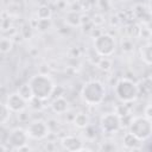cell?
<instances>
[{
  "instance_id": "cell-17",
  "label": "cell",
  "mask_w": 152,
  "mask_h": 152,
  "mask_svg": "<svg viewBox=\"0 0 152 152\" xmlns=\"http://www.w3.org/2000/svg\"><path fill=\"white\" fill-rule=\"evenodd\" d=\"M52 15V11L51 8L48 6V5H42L38 7L37 10V17L38 19H42V20H48L50 19Z\"/></svg>"
},
{
  "instance_id": "cell-22",
  "label": "cell",
  "mask_w": 152,
  "mask_h": 152,
  "mask_svg": "<svg viewBox=\"0 0 152 152\" xmlns=\"http://www.w3.org/2000/svg\"><path fill=\"white\" fill-rule=\"evenodd\" d=\"M127 1H129V0H127Z\"/></svg>"
},
{
  "instance_id": "cell-18",
  "label": "cell",
  "mask_w": 152,
  "mask_h": 152,
  "mask_svg": "<svg viewBox=\"0 0 152 152\" xmlns=\"http://www.w3.org/2000/svg\"><path fill=\"white\" fill-rule=\"evenodd\" d=\"M11 113L12 112L8 109V107L5 103H0V125H4L7 122Z\"/></svg>"
},
{
  "instance_id": "cell-4",
  "label": "cell",
  "mask_w": 152,
  "mask_h": 152,
  "mask_svg": "<svg viewBox=\"0 0 152 152\" xmlns=\"http://www.w3.org/2000/svg\"><path fill=\"white\" fill-rule=\"evenodd\" d=\"M128 132L132 133L140 141H146L152 134V121L144 115H138L132 118L128 125Z\"/></svg>"
},
{
  "instance_id": "cell-7",
  "label": "cell",
  "mask_w": 152,
  "mask_h": 152,
  "mask_svg": "<svg viewBox=\"0 0 152 152\" xmlns=\"http://www.w3.org/2000/svg\"><path fill=\"white\" fill-rule=\"evenodd\" d=\"M28 138L34 140H43L45 139L50 133V127L46 121L42 119H36L28 122L27 127L25 128Z\"/></svg>"
},
{
  "instance_id": "cell-6",
  "label": "cell",
  "mask_w": 152,
  "mask_h": 152,
  "mask_svg": "<svg viewBox=\"0 0 152 152\" xmlns=\"http://www.w3.org/2000/svg\"><path fill=\"white\" fill-rule=\"evenodd\" d=\"M122 120L116 112H110L101 115L100 118V128L104 134H114L121 129Z\"/></svg>"
},
{
  "instance_id": "cell-5",
  "label": "cell",
  "mask_w": 152,
  "mask_h": 152,
  "mask_svg": "<svg viewBox=\"0 0 152 152\" xmlns=\"http://www.w3.org/2000/svg\"><path fill=\"white\" fill-rule=\"evenodd\" d=\"M94 50L101 57H109L116 50V42L113 36L108 33H101L94 39Z\"/></svg>"
},
{
  "instance_id": "cell-11",
  "label": "cell",
  "mask_w": 152,
  "mask_h": 152,
  "mask_svg": "<svg viewBox=\"0 0 152 152\" xmlns=\"http://www.w3.org/2000/svg\"><path fill=\"white\" fill-rule=\"evenodd\" d=\"M51 109L56 114H64L69 109V101L63 96H57L53 99V101L50 104Z\"/></svg>"
},
{
  "instance_id": "cell-14",
  "label": "cell",
  "mask_w": 152,
  "mask_h": 152,
  "mask_svg": "<svg viewBox=\"0 0 152 152\" xmlns=\"http://www.w3.org/2000/svg\"><path fill=\"white\" fill-rule=\"evenodd\" d=\"M140 56H141L142 62L146 65L150 66L152 64V45L150 42H147L146 44H144L140 48Z\"/></svg>"
},
{
  "instance_id": "cell-20",
  "label": "cell",
  "mask_w": 152,
  "mask_h": 152,
  "mask_svg": "<svg viewBox=\"0 0 152 152\" xmlns=\"http://www.w3.org/2000/svg\"><path fill=\"white\" fill-rule=\"evenodd\" d=\"M99 68L100 69H102V70H104V71H108V70H110V68H112V62L107 58V57H102L101 59H100V62H99Z\"/></svg>"
},
{
  "instance_id": "cell-10",
  "label": "cell",
  "mask_w": 152,
  "mask_h": 152,
  "mask_svg": "<svg viewBox=\"0 0 152 152\" xmlns=\"http://www.w3.org/2000/svg\"><path fill=\"white\" fill-rule=\"evenodd\" d=\"M61 145L64 150L70 152H77L83 151V140L77 135H64L61 139Z\"/></svg>"
},
{
  "instance_id": "cell-3",
  "label": "cell",
  "mask_w": 152,
  "mask_h": 152,
  "mask_svg": "<svg viewBox=\"0 0 152 152\" xmlns=\"http://www.w3.org/2000/svg\"><path fill=\"white\" fill-rule=\"evenodd\" d=\"M81 99L89 106L100 104L106 96L104 86L97 80H90L81 88Z\"/></svg>"
},
{
  "instance_id": "cell-1",
  "label": "cell",
  "mask_w": 152,
  "mask_h": 152,
  "mask_svg": "<svg viewBox=\"0 0 152 152\" xmlns=\"http://www.w3.org/2000/svg\"><path fill=\"white\" fill-rule=\"evenodd\" d=\"M27 83L32 89L33 96L42 101L49 100L51 97V95L53 94V90L56 87L52 78L46 74L33 75V76H31V78L28 80Z\"/></svg>"
},
{
  "instance_id": "cell-15",
  "label": "cell",
  "mask_w": 152,
  "mask_h": 152,
  "mask_svg": "<svg viewBox=\"0 0 152 152\" xmlns=\"http://www.w3.org/2000/svg\"><path fill=\"white\" fill-rule=\"evenodd\" d=\"M17 93H18L25 101H27V102H30V101L34 97V96H33V93H32V89H31V87L28 86V83L21 84V86L18 88Z\"/></svg>"
},
{
  "instance_id": "cell-16",
  "label": "cell",
  "mask_w": 152,
  "mask_h": 152,
  "mask_svg": "<svg viewBox=\"0 0 152 152\" xmlns=\"http://www.w3.org/2000/svg\"><path fill=\"white\" fill-rule=\"evenodd\" d=\"M65 23L69 25V26H80L82 24V19H81V15L76 12H69L66 15H65Z\"/></svg>"
},
{
  "instance_id": "cell-2",
  "label": "cell",
  "mask_w": 152,
  "mask_h": 152,
  "mask_svg": "<svg viewBox=\"0 0 152 152\" xmlns=\"http://www.w3.org/2000/svg\"><path fill=\"white\" fill-rule=\"evenodd\" d=\"M139 93L140 88L138 83L126 77L119 78L114 86V94L122 103H129L135 101L139 96Z\"/></svg>"
},
{
  "instance_id": "cell-9",
  "label": "cell",
  "mask_w": 152,
  "mask_h": 152,
  "mask_svg": "<svg viewBox=\"0 0 152 152\" xmlns=\"http://www.w3.org/2000/svg\"><path fill=\"white\" fill-rule=\"evenodd\" d=\"M5 104L8 107V109L12 113H20V112L25 110L28 107V102L25 101L17 91L15 93H11L7 96Z\"/></svg>"
},
{
  "instance_id": "cell-12",
  "label": "cell",
  "mask_w": 152,
  "mask_h": 152,
  "mask_svg": "<svg viewBox=\"0 0 152 152\" xmlns=\"http://www.w3.org/2000/svg\"><path fill=\"white\" fill-rule=\"evenodd\" d=\"M74 125L77 128H81V129L89 127V125H90V118H89V115L87 113H83V112L77 113L74 116Z\"/></svg>"
},
{
  "instance_id": "cell-8",
  "label": "cell",
  "mask_w": 152,
  "mask_h": 152,
  "mask_svg": "<svg viewBox=\"0 0 152 152\" xmlns=\"http://www.w3.org/2000/svg\"><path fill=\"white\" fill-rule=\"evenodd\" d=\"M27 140H28V135L26 133V129L23 127L12 128L8 133V137H7V144L10 146H12V148L15 151L20 146L27 144Z\"/></svg>"
},
{
  "instance_id": "cell-19",
  "label": "cell",
  "mask_w": 152,
  "mask_h": 152,
  "mask_svg": "<svg viewBox=\"0 0 152 152\" xmlns=\"http://www.w3.org/2000/svg\"><path fill=\"white\" fill-rule=\"evenodd\" d=\"M13 48V44H12V40L8 39V38H2L0 39V52L2 53H7L12 50Z\"/></svg>"
},
{
  "instance_id": "cell-21",
  "label": "cell",
  "mask_w": 152,
  "mask_h": 152,
  "mask_svg": "<svg viewBox=\"0 0 152 152\" xmlns=\"http://www.w3.org/2000/svg\"><path fill=\"white\" fill-rule=\"evenodd\" d=\"M144 116H146L147 119H151L152 118V112H151V104L148 103L144 110Z\"/></svg>"
},
{
  "instance_id": "cell-13",
  "label": "cell",
  "mask_w": 152,
  "mask_h": 152,
  "mask_svg": "<svg viewBox=\"0 0 152 152\" xmlns=\"http://www.w3.org/2000/svg\"><path fill=\"white\" fill-rule=\"evenodd\" d=\"M140 140L138 138H135L132 133L127 132L124 138H122V144L126 148H129V150H138L139 148V145H140Z\"/></svg>"
}]
</instances>
